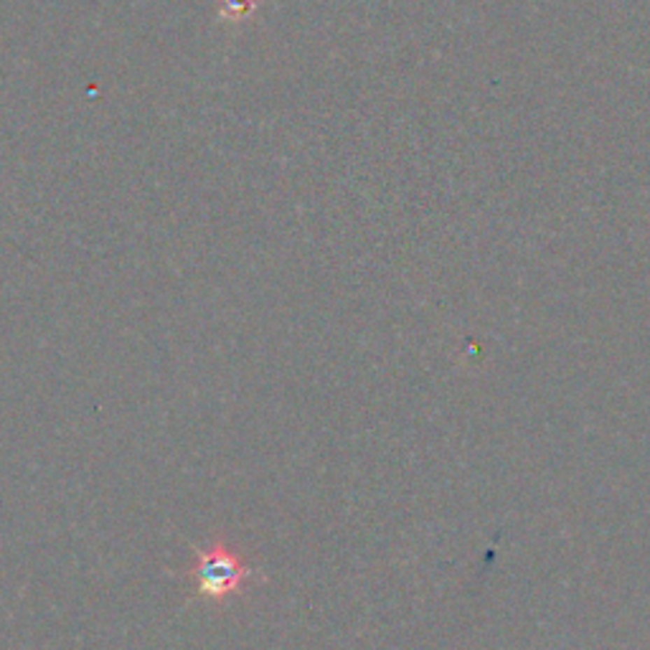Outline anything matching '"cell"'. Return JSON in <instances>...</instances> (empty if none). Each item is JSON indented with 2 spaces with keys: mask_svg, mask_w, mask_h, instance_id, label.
<instances>
[{
  "mask_svg": "<svg viewBox=\"0 0 650 650\" xmlns=\"http://www.w3.org/2000/svg\"><path fill=\"white\" fill-rule=\"evenodd\" d=\"M176 577L191 587V597L216 607H226L241 595H247L252 584L262 582L252 556L229 544L224 536H216L206 546L193 549V561L176 572Z\"/></svg>",
  "mask_w": 650,
  "mask_h": 650,
  "instance_id": "1",
  "label": "cell"
},
{
  "mask_svg": "<svg viewBox=\"0 0 650 650\" xmlns=\"http://www.w3.org/2000/svg\"><path fill=\"white\" fill-rule=\"evenodd\" d=\"M254 8H257V0H221V15L232 21L247 18Z\"/></svg>",
  "mask_w": 650,
  "mask_h": 650,
  "instance_id": "2",
  "label": "cell"
}]
</instances>
